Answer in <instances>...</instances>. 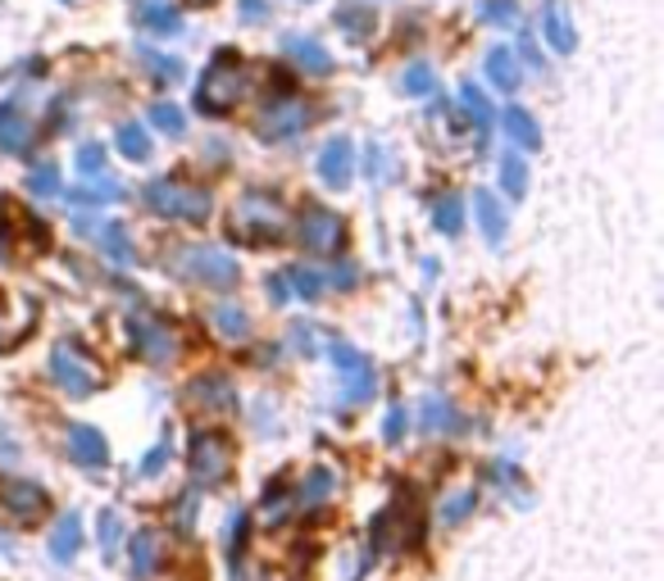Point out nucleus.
<instances>
[{"label": "nucleus", "mask_w": 664, "mask_h": 581, "mask_svg": "<svg viewBox=\"0 0 664 581\" xmlns=\"http://www.w3.org/2000/svg\"><path fill=\"white\" fill-rule=\"evenodd\" d=\"M246 92H250V73H242L233 51H218L214 64L201 73V83H196V109L210 114V119H218V114L237 109L246 100Z\"/></svg>", "instance_id": "f257e3e1"}, {"label": "nucleus", "mask_w": 664, "mask_h": 581, "mask_svg": "<svg viewBox=\"0 0 664 581\" xmlns=\"http://www.w3.org/2000/svg\"><path fill=\"white\" fill-rule=\"evenodd\" d=\"M233 237L246 246H274L287 237V209L269 191H246L233 209Z\"/></svg>", "instance_id": "f03ea898"}, {"label": "nucleus", "mask_w": 664, "mask_h": 581, "mask_svg": "<svg viewBox=\"0 0 664 581\" xmlns=\"http://www.w3.org/2000/svg\"><path fill=\"white\" fill-rule=\"evenodd\" d=\"M146 205L169 223H205L214 214V191L178 182V177H156L151 186H146Z\"/></svg>", "instance_id": "7ed1b4c3"}, {"label": "nucleus", "mask_w": 664, "mask_h": 581, "mask_svg": "<svg viewBox=\"0 0 664 581\" xmlns=\"http://www.w3.org/2000/svg\"><path fill=\"white\" fill-rule=\"evenodd\" d=\"M178 273L182 278H192L201 287H214V291H228L237 287L242 278V268L228 250H214V246H188V250H178Z\"/></svg>", "instance_id": "20e7f679"}, {"label": "nucleus", "mask_w": 664, "mask_h": 581, "mask_svg": "<svg viewBox=\"0 0 664 581\" xmlns=\"http://www.w3.org/2000/svg\"><path fill=\"white\" fill-rule=\"evenodd\" d=\"M328 359H332V368H338V377H342V400L346 405H368L374 400V391H378V368L368 364L355 345H346V341H332L328 345Z\"/></svg>", "instance_id": "39448f33"}, {"label": "nucleus", "mask_w": 664, "mask_h": 581, "mask_svg": "<svg viewBox=\"0 0 664 581\" xmlns=\"http://www.w3.org/2000/svg\"><path fill=\"white\" fill-rule=\"evenodd\" d=\"M51 377L64 386L68 396H78V400L96 396L100 386H105V373L92 364V355H83L78 345H68V341H60L55 351H51Z\"/></svg>", "instance_id": "423d86ee"}, {"label": "nucleus", "mask_w": 664, "mask_h": 581, "mask_svg": "<svg viewBox=\"0 0 664 581\" xmlns=\"http://www.w3.org/2000/svg\"><path fill=\"white\" fill-rule=\"evenodd\" d=\"M310 105L301 96H274L260 105V119H255V132H260L265 141H291V137H301L310 128Z\"/></svg>", "instance_id": "0eeeda50"}, {"label": "nucleus", "mask_w": 664, "mask_h": 581, "mask_svg": "<svg viewBox=\"0 0 664 581\" xmlns=\"http://www.w3.org/2000/svg\"><path fill=\"white\" fill-rule=\"evenodd\" d=\"M188 463H192L196 486H218V482L228 477V463H233L228 437H218V432H192V441H188Z\"/></svg>", "instance_id": "6e6552de"}, {"label": "nucleus", "mask_w": 664, "mask_h": 581, "mask_svg": "<svg viewBox=\"0 0 664 581\" xmlns=\"http://www.w3.org/2000/svg\"><path fill=\"white\" fill-rule=\"evenodd\" d=\"M51 509V495L46 486H36L28 477H0V514H6L10 523H36Z\"/></svg>", "instance_id": "1a4fd4ad"}, {"label": "nucleus", "mask_w": 664, "mask_h": 581, "mask_svg": "<svg viewBox=\"0 0 664 581\" xmlns=\"http://www.w3.org/2000/svg\"><path fill=\"white\" fill-rule=\"evenodd\" d=\"M342 218L332 214V209H323V205H310L306 214H301V227H297V237H301V250H310V255H332L342 246Z\"/></svg>", "instance_id": "9d476101"}, {"label": "nucleus", "mask_w": 664, "mask_h": 581, "mask_svg": "<svg viewBox=\"0 0 664 581\" xmlns=\"http://www.w3.org/2000/svg\"><path fill=\"white\" fill-rule=\"evenodd\" d=\"M128 336H132V351L146 359V364H173L178 359V341L164 323L156 319H132L128 323Z\"/></svg>", "instance_id": "9b49d317"}, {"label": "nucleus", "mask_w": 664, "mask_h": 581, "mask_svg": "<svg viewBox=\"0 0 664 581\" xmlns=\"http://www.w3.org/2000/svg\"><path fill=\"white\" fill-rule=\"evenodd\" d=\"M542 36H546V46L556 51V55H574V51H578V28H574V19H569L565 0H546V10H542Z\"/></svg>", "instance_id": "f8f14e48"}, {"label": "nucleus", "mask_w": 664, "mask_h": 581, "mask_svg": "<svg viewBox=\"0 0 664 581\" xmlns=\"http://www.w3.org/2000/svg\"><path fill=\"white\" fill-rule=\"evenodd\" d=\"M319 177H323V186H332V191L351 186V177H355V146H351L346 137H338V141L323 146V154H319Z\"/></svg>", "instance_id": "ddd939ff"}, {"label": "nucleus", "mask_w": 664, "mask_h": 581, "mask_svg": "<svg viewBox=\"0 0 664 581\" xmlns=\"http://www.w3.org/2000/svg\"><path fill=\"white\" fill-rule=\"evenodd\" d=\"M68 459L83 463V469H105L109 463V445L92 422H68Z\"/></svg>", "instance_id": "4468645a"}, {"label": "nucleus", "mask_w": 664, "mask_h": 581, "mask_svg": "<svg viewBox=\"0 0 664 581\" xmlns=\"http://www.w3.org/2000/svg\"><path fill=\"white\" fill-rule=\"evenodd\" d=\"M282 51H287V60H291V64H297L301 73H310V77H328V73H332V55L323 51L319 36L291 32L287 42H282Z\"/></svg>", "instance_id": "2eb2a0df"}, {"label": "nucleus", "mask_w": 664, "mask_h": 581, "mask_svg": "<svg viewBox=\"0 0 664 581\" xmlns=\"http://www.w3.org/2000/svg\"><path fill=\"white\" fill-rule=\"evenodd\" d=\"M188 400H192V405H201V409H214V413H224V409H233V405H237V400H233V381H228L224 373L192 377V381H188Z\"/></svg>", "instance_id": "dca6fc26"}, {"label": "nucleus", "mask_w": 664, "mask_h": 581, "mask_svg": "<svg viewBox=\"0 0 664 581\" xmlns=\"http://www.w3.org/2000/svg\"><path fill=\"white\" fill-rule=\"evenodd\" d=\"M419 428H424L428 437H451V432L464 428V418H460V409H456L451 400L428 396V400L419 405Z\"/></svg>", "instance_id": "f3484780"}, {"label": "nucleus", "mask_w": 664, "mask_h": 581, "mask_svg": "<svg viewBox=\"0 0 664 581\" xmlns=\"http://www.w3.org/2000/svg\"><path fill=\"white\" fill-rule=\"evenodd\" d=\"M32 146V123L19 105H0V150L6 154H28Z\"/></svg>", "instance_id": "a211bd4d"}, {"label": "nucleus", "mask_w": 664, "mask_h": 581, "mask_svg": "<svg viewBox=\"0 0 664 581\" xmlns=\"http://www.w3.org/2000/svg\"><path fill=\"white\" fill-rule=\"evenodd\" d=\"M501 128H505V137L520 146V150H542V128H537V119H533L524 105H505Z\"/></svg>", "instance_id": "6ab92c4d"}, {"label": "nucleus", "mask_w": 664, "mask_h": 581, "mask_svg": "<svg viewBox=\"0 0 664 581\" xmlns=\"http://www.w3.org/2000/svg\"><path fill=\"white\" fill-rule=\"evenodd\" d=\"M473 214H478V227H483V241L501 246L505 232H510V218H505V209H501V201L492 196V191H478V196H473Z\"/></svg>", "instance_id": "aec40b11"}, {"label": "nucleus", "mask_w": 664, "mask_h": 581, "mask_svg": "<svg viewBox=\"0 0 664 581\" xmlns=\"http://www.w3.org/2000/svg\"><path fill=\"white\" fill-rule=\"evenodd\" d=\"M460 105H464V114H469V123L478 128V141L488 146V128H492V119H496L488 92L478 87V83H464V87H460Z\"/></svg>", "instance_id": "412c9836"}, {"label": "nucleus", "mask_w": 664, "mask_h": 581, "mask_svg": "<svg viewBox=\"0 0 664 581\" xmlns=\"http://www.w3.org/2000/svg\"><path fill=\"white\" fill-rule=\"evenodd\" d=\"M483 73H488V83L501 87V92H514V87H520V60H514L510 46H492Z\"/></svg>", "instance_id": "4be33fe9"}, {"label": "nucleus", "mask_w": 664, "mask_h": 581, "mask_svg": "<svg viewBox=\"0 0 664 581\" xmlns=\"http://www.w3.org/2000/svg\"><path fill=\"white\" fill-rule=\"evenodd\" d=\"M83 546V514H64L55 523V536H51V559L55 563H68Z\"/></svg>", "instance_id": "5701e85b"}, {"label": "nucleus", "mask_w": 664, "mask_h": 581, "mask_svg": "<svg viewBox=\"0 0 664 581\" xmlns=\"http://www.w3.org/2000/svg\"><path fill=\"white\" fill-rule=\"evenodd\" d=\"M128 559H132V577L137 581H151V572L160 568V540H156V531H137L132 546H128Z\"/></svg>", "instance_id": "b1692460"}, {"label": "nucleus", "mask_w": 664, "mask_h": 581, "mask_svg": "<svg viewBox=\"0 0 664 581\" xmlns=\"http://www.w3.org/2000/svg\"><path fill=\"white\" fill-rule=\"evenodd\" d=\"M73 205H109V201H124V182H109L105 173L100 177H83V186L68 191Z\"/></svg>", "instance_id": "393cba45"}, {"label": "nucleus", "mask_w": 664, "mask_h": 581, "mask_svg": "<svg viewBox=\"0 0 664 581\" xmlns=\"http://www.w3.org/2000/svg\"><path fill=\"white\" fill-rule=\"evenodd\" d=\"M332 491H338V473H332V469H310L306 482H301V491H297V505L301 509H319Z\"/></svg>", "instance_id": "a878e982"}, {"label": "nucleus", "mask_w": 664, "mask_h": 581, "mask_svg": "<svg viewBox=\"0 0 664 581\" xmlns=\"http://www.w3.org/2000/svg\"><path fill=\"white\" fill-rule=\"evenodd\" d=\"M141 28L156 32V36H173V32H182V14L169 6V0H146V6H141Z\"/></svg>", "instance_id": "bb28decb"}, {"label": "nucleus", "mask_w": 664, "mask_h": 581, "mask_svg": "<svg viewBox=\"0 0 664 581\" xmlns=\"http://www.w3.org/2000/svg\"><path fill=\"white\" fill-rule=\"evenodd\" d=\"M100 250L115 259V263H137V250H132V237H128V227L124 223H105L100 227Z\"/></svg>", "instance_id": "cd10ccee"}, {"label": "nucleus", "mask_w": 664, "mask_h": 581, "mask_svg": "<svg viewBox=\"0 0 664 581\" xmlns=\"http://www.w3.org/2000/svg\"><path fill=\"white\" fill-rule=\"evenodd\" d=\"M210 323H214V332L224 336V341H246L250 336V319L242 314L237 304H218L214 314H210Z\"/></svg>", "instance_id": "c85d7f7f"}, {"label": "nucleus", "mask_w": 664, "mask_h": 581, "mask_svg": "<svg viewBox=\"0 0 664 581\" xmlns=\"http://www.w3.org/2000/svg\"><path fill=\"white\" fill-rule=\"evenodd\" d=\"M501 186H505L510 201H524V191H528V164L520 160V150H510L505 160H501Z\"/></svg>", "instance_id": "c756f323"}, {"label": "nucleus", "mask_w": 664, "mask_h": 581, "mask_svg": "<svg viewBox=\"0 0 664 581\" xmlns=\"http://www.w3.org/2000/svg\"><path fill=\"white\" fill-rule=\"evenodd\" d=\"M478 23H488V28H520V0H483V6H478Z\"/></svg>", "instance_id": "7c9ffc66"}, {"label": "nucleus", "mask_w": 664, "mask_h": 581, "mask_svg": "<svg viewBox=\"0 0 664 581\" xmlns=\"http://www.w3.org/2000/svg\"><path fill=\"white\" fill-rule=\"evenodd\" d=\"M338 28L351 36V42H364V36H374V10H368V6H346V10H338Z\"/></svg>", "instance_id": "2f4dec72"}, {"label": "nucleus", "mask_w": 664, "mask_h": 581, "mask_svg": "<svg viewBox=\"0 0 664 581\" xmlns=\"http://www.w3.org/2000/svg\"><path fill=\"white\" fill-rule=\"evenodd\" d=\"M282 282H287V291H291V295H301V300H319V295H323V287H328V282L314 273V268H301V263H297V268H287Z\"/></svg>", "instance_id": "473e14b6"}, {"label": "nucleus", "mask_w": 664, "mask_h": 581, "mask_svg": "<svg viewBox=\"0 0 664 581\" xmlns=\"http://www.w3.org/2000/svg\"><path fill=\"white\" fill-rule=\"evenodd\" d=\"M119 154H124V160H132V164L151 160V137H146L141 123H124L119 128Z\"/></svg>", "instance_id": "72a5a7b5"}, {"label": "nucleus", "mask_w": 664, "mask_h": 581, "mask_svg": "<svg viewBox=\"0 0 664 581\" xmlns=\"http://www.w3.org/2000/svg\"><path fill=\"white\" fill-rule=\"evenodd\" d=\"M151 128L164 132V137H182L188 132V114H182L178 105H169V100H160V105H151Z\"/></svg>", "instance_id": "f704fd0d"}, {"label": "nucleus", "mask_w": 664, "mask_h": 581, "mask_svg": "<svg viewBox=\"0 0 664 581\" xmlns=\"http://www.w3.org/2000/svg\"><path fill=\"white\" fill-rule=\"evenodd\" d=\"M473 505H478V491H460V495H451V499H441V509H437L441 527H460V523L473 514Z\"/></svg>", "instance_id": "c9c22d12"}, {"label": "nucleus", "mask_w": 664, "mask_h": 581, "mask_svg": "<svg viewBox=\"0 0 664 581\" xmlns=\"http://www.w3.org/2000/svg\"><path fill=\"white\" fill-rule=\"evenodd\" d=\"M291 505H297V495H287V486H282V482H274V486L265 491V499H260L265 523H269V527H274V523H282V518L291 514Z\"/></svg>", "instance_id": "e433bc0d"}, {"label": "nucleus", "mask_w": 664, "mask_h": 581, "mask_svg": "<svg viewBox=\"0 0 664 581\" xmlns=\"http://www.w3.org/2000/svg\"><path fill=\"white\" fill-rule=\"evenodd\" d=\"M432 227H437V232H447V237H456V232L464 227V205H460V196L437 201V209H432Z\"/></svg>", "instance_id": "4c0bfd02"}, {"label": "nucleus", "mask_w": 664, "mask_h": 581, "mask_svg": "<svg viewBox=\"0 0 664 581\" xmlns=\"http://www.w3.org/2000/svg\"><path fill=\"white\" fill-rule=\"evenodd\" d=\"M96 531H100V555H105V559H115V555H119V540H124V523H119V514H115V509H100Z\"/></svg>", "instance_id": "58836bf2"}, {"label": "nucleus", "mask_w": 664, "mask_h": 581, "mask_svg": "<svg viewBox=\"0 0 664 581\" xmlns=\"http://www.w3.org/2000/svg\"><path fill=\"white\" fill-rule=\"evenodd\" d=\"M400 87L410 92V96H432L437 92V73L428 64H410V68H405V77H400Z\"/></svg>", "instance_id": "ea45409f"}, {"label": "nucleus", "mask_w": 664, "mask_h": 581, "mask_svg": "<svg viewBox=\"0 0 664 581\" xmlns=\"http://www.w3.org/2000/svg\"><path fill=\"white\" fill-rule=\"evenodd\" d=\"M28 186L36 191V196H60V169L55 164H36L28 173Z\"/></svg>", "instance_id": "a19ab883"}, {"label": "nucleus", "mask_w": 664, "mask_h": 581, "mask_svg": "<svg viewBox=\"0 0 664 581\" xmlns=\"http://www.w3.org/2000/svg\"><path fill=\"white\" fill-rule=\"evenodd\" d=\"M405 428H410V413H405V405H392L387 418H383V441H387V445H400V441H405Z\"/></svg>", "instance_id": "79ce46f5"}, {"label": "nucleus", "mask_w": 664, "mask_h": 581, "mask_svg": "<svg viewBox=\"0 0 664 581\" xmlns=\"http://www.w3.org/2000/svg\"><path fill=\"white\" fill-rule=\"evenodd\" d=\"M100 169H105V146L87 141V146L78 150V173H83V177H100Z\"/></svg>", "instance_id": "37998d69"}, {"label": "nucleus", "mask_w": 664, "mask_h": 581, "mask_svg": "<svg viewBox=\"0 0 664 581\" xmlns=\"http://www.w3.org/2000/svg\"><path fill=\"white\" fill-rule=\"evenodd\" d=\"M141 60L151 64L164 83H173V77H182V60H169V55H156V51H141Z\"/></svg>", "instance_id": "c03bdc74"}, {"label": "nucleus", "mask_w": 664, "mask_h": 581, "mask_svg": "<svg viewBox=\"0 0 664 581\" xmlns=\"http://www.w3.org/2000/svg\"><path fill=\"white\" fill-rule=\"evenodd\" d=\"M514 60H524L533 73H542V68H546V64H542V55H537V46H533V36H528L524 28H520V51H514Z\"/></svg>", "instance_id": "a18cd8bd"}, {"label": "nucleus", "mask_w": 664, "mask_h": 581, "mask_svg": "<svg viewBox=\"0 0 664 581\" xmlns=\"http://www.w3.org/2000/svg\"><path fill=\"white\" fill-rule=\"evenodd\" d=\"M237 14L246 23H265L269 19V0H237Z\"/></svg>", "instance_id": "49530a36"}, {"label": "nucleus", "mask_w": 664, "mask_h": 581, "mask_svg": "<svg viewBox=\"0 0 664 581\" xmlns=\"http://www.w3.org/2000/svg\"><path fill=\"white\" fill-rule=\"evenodd\" d=\"M164 463H169V441H160V445H156L151 454L141 459V473H146V477H156V473L164 469Z\"/></svg>", "instance_id": "de8ad7c7"}, {"label": "nucleus", "mask_w": 664, "mask_h": 581, "mask_svg": "<svg viewBox=\"0 0 664 581\" xmlns=\"http://www.w3.org/2000/svg\"><path fill=\"white\" fill-rule=\"evenodd\" d=\"M188 523H196V495L178 499V527H188Z\"/></svg>", "instance_id": "09e8293b"}, {"label": "nucleus", "mask_w": 664, "mask_h": 581, "mask_svg": "<svg viewBox=\"0 0 664 581\" xmlns=\"http://www.w3.org/2000/svg\"><path fill=\"white\" fill-rule=\"evenodd\" d=\"M328 282H332V287H342V291H346V287H355V268H351V263L332 268V273H328Z\"/></svg>", "instance_id": "8fccbe9b"}, {"label": "nucleus", "mask_w": 664, "mask_h": 581, "mask_svg": "<svg viewBox=\"0 0 664 581\" xmlns=\"http://www.w3.org/2000/svg\"><path fill=\"white\" fill-rule=\"evenodd\" d=\"M269 295H274V304H287V300H291V291H287L282 273H274V278H269Z\"/></svg>", "instance_id": "3c124183"}, {"label": "nucleus", "mask_w": 664, "mask_h": 581, "mask_svg": "<svg viewBox=\"0 0 664 581\" xmlns=\"http://www.w3.org/2000/svg\"><path fill=\"white\" fill-rule=\"evenodd\" d=\"M291 345H301V351H306V355L314 351V336H310V327H306V323H301L297 332H291Z\"/></svg>", "instance_id": "603ef678"}]
</instances>
